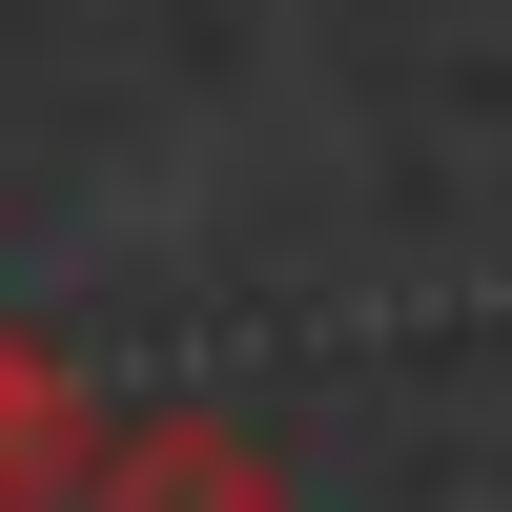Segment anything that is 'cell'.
<instances>
[{
    "label": "cell",
    "mask_w": 512,
    "mask_h": 512,
    "mask_svg": "<svg viewBox=\"0 0 512 512\" xmlns=\"http://www.w3.org/2000/svg\"><path fill=\"white\" fill-rule=\"evenodd\" d=\"M82 512H287V472H267V431L246 410H103V472H82Z\"/></svg>",
    "instance_id": "1"
},
{
    "label": "cell",
    "mask_w": 512,
    "mask_h": 512,
    "mask_svg": "<svg viewBox=\"0 0 512 512\" xmlns=\"http://www.w3.org/2000/svg\"><path fill=\"white\" fill-rule=\"evenodd\" d=\"M82 472H103V390L41 328H0V512H82Z\"/></svg>",
    "instance_id": "2"
}]
</instances>
